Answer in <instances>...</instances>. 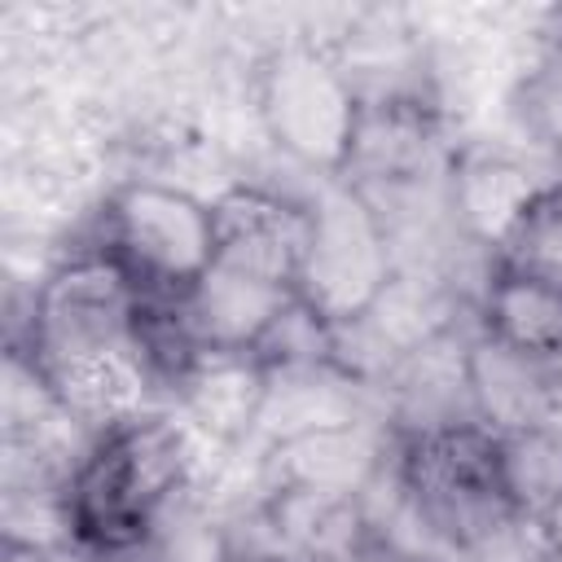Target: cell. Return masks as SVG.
I'll return each mask as SVG.
<instances>
[{"instance_id": "6da1fadb", "label": "cell", "mask_w": 562, "mask_h": 562, "mask_svg": "<svg viewBox=\"0 0 562 562\" xmlns=\"http://www.w3.org/2000/svg\"><path fill=\"white\" fill-rule=\"evenodd\" d=\"M13 351L92 435L145 413V395L158 382L145 347V294L101 250L48 272L31 303L26 347Z\"/></svg>"}, {"instance_id": "7a4b0ae2", "label": "cell", "mask_w": 562, "mask_h": 562, "mask_svg": "<svg viewBox=\"0 0 562 562\" xmlns=\"http://www.w3.org/2000/svg\"><path fill=\"white\" fill-rule=\"evenodd\" d=\"M189 483V439L162 413H136L92 435L66 474L70 544L88 558L132 553L154 514Z\"/></svg>"}, {"instance_id": "3957f363", "label": "cell", "mask_w": 562, "mask_h": 562, "mask_svg": "<svg viewBox=\"0 0 562 562\" xmlns=\"http://www.w3.org/2000/svg\"><path fill=\"white\" fill-rule=\"evenodd\" d=\"M395 483L457 562H479L501 531H514L522 518H531L509 501L501 483L496 435L479 422L404 435Z\"/></svg>"}, {"instance_id": "277c9868", "label": "cell", "mask_w": 562, "mask_h": 562, "mask_svg": "<svg viewBox=\"0 0 562 562\" xmlns=\"http://www.w3.org/2000/svg\"><path fill=\"white\" fill-rule=\"evenodd\" d=\"M395 285V241L382 211L351 184L325 180L307 202V241L294 294L325 321L351 325L369 316Z\"/></svg>"}, {"instance_id": "5b68a950", "label": "cell", "mask_w": 562, "mask_h": 562, "mask_svg": "<svg viewBox=\"0 0 562 562\" xmlns=\"http://www.w3.org/2000/svg\"><path fill=\"white\" fill-rule=\"evenodd\" d=\"M101 255H110L145 299H180L215 259V215L184 189L132 180L101 211Z\"/></svg>"}, {"instance_id": "8992f818", "label": "cell", "mask_w": 562, "mask_h": 562, "mask_svg": "<svg viewBox=\"0 0 562 562\" xmlns=\"http://www.w3.org/2000/svg\"><path fill=\"white\" fill-rule=\"evenodd\" d=\"M364 101L347 70L312 48H281L259 75V119L268 136L325 180H342Z\"/></svg>"}, {"instance_id": "52a82bcc", "label": "cell", "mask_w": 562, "mask_h": 562, "mask_svg": "<svg viewBox=\"0 0 562 562\" xmlns=\"http://www.w3.org/2000/svg\"><path fill=\"white\" fill-rule=\"evenodd\" d=\"M558 369L562 360L509 347L479 329L465 342V386L479 426L492 435L558 426Z\"/></svg>"}, {"instance_id": "ba28073f", "label": "cell", "mask_w": 562, "mask_h": 562, "mask_svg": "<svg viewBox=\"0 0 562 562\" xmlns=\"http://www.w3.org/2000/svg\"><path fill=\"white\" fill-rule=\"evenodd\" d=\"M215 259L255 272L277 285H299V259L307 241V202H290L268 189H228L211 202Z\"/></svg>"}, {"instance_id": "9c48e42d", "label": "cell", "mask_w": 562, "mask_h": 562, "mask_svg": "<svg viewBox=\"0 0 562 562\" xmlns=\"http://www.w3.org/2000/svg\"><path fill=\"white\" fill-rule=\"evenodd\" d=\"M540 184L544 180H536L522 162L505 154L470 149L448 167V211L474 246H487L496 255Z\"/></svg>"}, {"instance_id": "30bf717a", "label": "cell", "mask_w": 562, "mask_h": 562, "mask_svg": "<svg viewBox=\"0 0 562 562\" xmlns=\"http://www.w3.org/2000/svg\"><path fill=\"white\" fill-rule=\"evenodd\" d=\"M277 487H312L329 496H364L382 474V435L369 422L312 430L272 448Z\"/></svg>"}, {"instance_id": "8fae6325", "label": "cell", "mask_w": 562, "mask_h": 562, "mask_svg": "<svg viewBox=\"0 0 562 562\" xmlns=\"http://www.w3.org/2000/svg\"><path fill=\"white\" fill-rule=\"evenodd\" d=\"M263 364L255 356H215L202 351L184 378L176 382L180 404L189 408V417L215 435H241L259 422V404H263Z\"/></svg>"}, {"instance_id": "7c38bea8", "label": "cell", "mask_w": 562, "mask_h": 562, "mask_svg": "<svg viewBox=\"0 0 562 562\" xmlns=\"http://www.w3.org/2000/svg\"><path fill=\"white\" fill-rule=\"evenodd\" d=\"M479 329L509 347L562 360V285L496 268L483 290Z\"/></svg>"}, {"instance_id": "4fadbf2b", "label": "cell", "mask_w": 562, "mask_h": 562, "mask_svg": "<svg viewBox=\"0 0 562 562\" xmlns=\"http://www.w3.org/2000/svg\"><path fill=\"white\" fill-rule=\"evenodd\" d=\"M496 461L501 483L522 514L540 518L562 496V426L496 435Z\"/></svg>"}, {"instance_id": "5bb4252c", "label": "cell", "mask_w": 562, "mask_h": 562, "mask_svg": "<svg viewBox=\"0 0 562 562\" xmlns=\"http://www.w3.org/2000/svg\"><path fill=\"white\" fill-rule=\"evenodd\" d=\"M119 558H132V562H224L228 540H224V527H215L211 514L189 496V483H184L154 514L145 540Z\"/></svg>"}, {"instance_id": "9a60e30c", "label": "cell", "mask_w": 562, "mask_h": 562, "mask_svg": "<svg viewBox=\"0 0 562 562\" xmlns=\"http://www.w3.org/2000/svg\"><path fill=\"white\" fill-rule=\"evenodd\" d=\"M496 268L562 285V180H544L496 250Z\"/></svg>"}, {"instance_id": "2e32d148", "label": "cell", "mask_w": 562, "mask_h": 562, "mask_svg": "<svg viewBox=\"0 0 562 562\" xmlns=\"http://www.w3.org/2000/svg\"><path fill=\"white\" fill-rule=\"evenodd\" d=\"M522 119L549 149L562 154V53H553L522 83Z\"/></svg>"}, {"instance_id": "e0dca14e", "label": "cell", "mask_w": 562, "mask_h": 562, "mask_svg": "<svg viewBox=\"0 0 562 562\" xmlns=\"http://www.w3.org/2000/svg\"><path fill=\"white\" fill-rule=\"evenodd\" d=\"M4 562H57L48 544H26V540H4Z\"/></svg>"}, {"instance_id": "ac0fdd59", "label": "cell", "mask_w": 562, "mask_h": 562, "mask_svg": "<svg viewBox=\"0 0 562 562\" xmlns=\"http://www.w3.org/2000/svg\"><path fill=\"white\" fill-rule=\"evenodd\" d=\"M540 531H544L549 553H558V558H562V496L540 514Z\"/></svg>"}, {"instance_id": "d6986e66", "label": "cell", "mask_w": 562, "mask_h": 562, "mask_svg": "<svg viewBox=\"0 0 562 562\" xmlns=\"http://www.w3.org/2000/svg\"><path fill=\"white\" fill-rule=\"evenodd\" d=\"M558 426H562V369H558Z\"/></svg>"}, {"instance_id": "ffe728a7", "label": "cell", "mask_w": 562, "mask_h": 562, "mask_svg": "<svg viewBox=\"0 0 562 562\" xmlns=\"http://www.w3.org/2000/svg\"><path fill=\"white\" fill-rule=\"evenodd\" d=\"M92 562H132V558H92Z\"/></svg>"}, {"instance_id": "44dd1931", "label": "cell", "mask_w": 562, "mask_h": 562, "mask_svg": "<svg viewBox=\"0 0 562 562\" xmlns=\"http://www.w3.org/2000/svg\"><path fill=\"white\" fill-rule=\"evenodd\" d=\"M544 562H562V558H558V553H549V558H544Z\"/></svg>"}, {"instance_id": "7402d4cb", "label": "cell", "mask_w": 562, "mask_h": 562, "mask_svg": "<svg viewBox=\"0 0 562 562\" xmlns=\"http://www.w3.org/2000/svg\"><path fill=\"white\" fill-rule=\"evenodd\" d=\"M224 562H237V558H224Z\"/></svg>"}]
</instances>
